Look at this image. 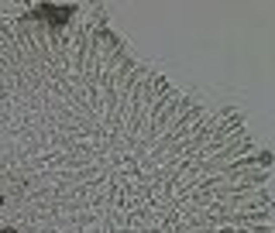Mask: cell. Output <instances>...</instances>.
Returning a JSON list of instances; mask_svg holds the SVG:
<instances>
[{"mask_svg":"<svg viewBox=\"0 0 275 233\" xmlns=\"http://www.w3.org/2000/svg\"><path fill=\"white\" fill-rule=\"evenodd\" d=\"M258 165H261V168H268V165H272V155H268V151H261V155H258Z\"/></svg>","mask_w":275,"mask_h":233,"instance_id":"6da1fadb","label":"cell"},{"mask_svg":"<svg viewBox=\"0 0 275 233\" xmlns=\"http://www.w3.org/2000/svg\"><path fill=\"white\" fill-rule=\"evenodd\" d=\"M4 233H21V230L18 226H4Z\"/></svg>","mask_w":275,"mask_h":233,"instance_id":"7a4b0ae2","label":"cell"}]
</instances>
